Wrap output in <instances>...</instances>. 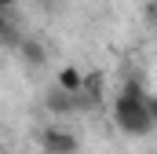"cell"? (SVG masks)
<instances>
[{"instance_id": "52a82bcc", "label": "cell", "mask_w": 157, "mask_h": 154, "mask_svg": "<svg viewBox=\"0 0 157 154\" xmlns=\"http://www.w3.org/2000/svg\"><path fill=\"white\" fill-rule=\"evenodd\" d=\"M0 40H11V30H7V18H4V11H0Z\"/></svg>"}, {"instance_id": "8992f818", "label": "cell", "mask_w": 157, "mask_h": 154, "mask_svg": "<svg viewBox=\"0 0 157 154\" xmlns=\"http://www.w3.org/2000/svg\"><path fill=\"white\" fill-rule=\"evenodd\" d=\"M143 15H146V18H150V22H154V26H157V0H150V4L143 7Z\"/></svg>"}, {"instance_id": "277c9868", "label": "cell", "mask_w": 157, "mask_h": 154, "mask_svg": "<svg viewBox=\"0 0 157 154\" xmlns=\"http://www.w3.org/2000/svg\"><path fill=\"white\" fill-rule=\"evenodd\" d=\"M18 55H22V63L33 66V70H40V66L48 63V51H44L40 40H22V44H18Z\"/></svg>"}, {"instance_id": "5b68a950", "label": "cell", "mask_w": 157, "mask_h": 154, "mask_svg": "<svg viewBox=\"0 0 157 154\" xmlns=\"http://www.w3.org/2000/svg\"><path fill=\"white\" fill-rule=\"evenodd\" d=\"M146 114H150V121L157 125V95H150V92H146Z\"/></svg>"}, {"instance_id": "7a4b0ae2", "label": "cell", "mask_w": 157, "mask_h": 154, "mask_svg": "<svg viewBox=\"0 0 157 154\" xmlns=\"http://www.w3.org/2000/svg\"><path fill=\"white\" fill-rule=\"evenodd\" d=\"M40 147H44V154H77L80 151V140L70 132V128L48 125V128L40 132Z\"/></svg>"}, {"instance_id": "ba28073f", "label": "cell", "mask_w": 157, "mask_h": 154, "mask_svg": "<svg viewBox=\"0 0 157 154\" xmlns=\"http://www.w3.org/2000/svg\"><path fill=\"white\" fill-rule=\"evenodd\" d=\"M11 7H15V0H0V11H4V15H7Z\"/></svg>"}, {"instance_id": "3957f363", "label": "cell", "mask_w": 157, "mask_h": 154, "mask_svg": "<svg viewBox=\"0 0 157 154\" xmlns=\"http://www.w3.org/2000/svg\"><path fill=\"white\" fill-rule=\"evenodd\" d=\"M55 88L66 92V95H80V92H84V70H77V66H62L59 77H55Z\"/></svg>"}, {"instance_id": "6da1fadb", "label": "cell", "mask_w": 157, "mask_h": 154, "mask_svg": "<svg viewBox=\"0 0 157 154\" xmlns=\"http://www.w3.org/2000/svg\"><path fill=\"white\" fill-rule=\"evenodd\" d=\"M113 125L121 132H128V136H146L154 128V121L146 114V88H143V81H135V77L124 81V88L113 99Z\"/></svg>"}]
</instances>
